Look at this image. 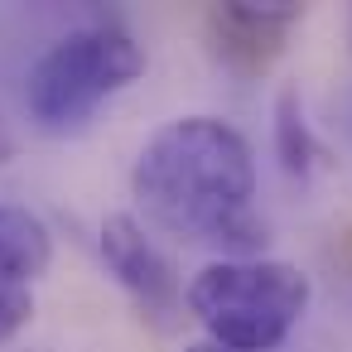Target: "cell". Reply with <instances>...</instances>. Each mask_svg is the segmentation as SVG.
Here are the masks:
<instances>
[{"label":"cell","mask_w":352,"mask_h":352,"mask_svg":"<svg viewBox=\"0 0 352 352\" xmlns=\"http://www.w3.org/2000/svg\"><path fill=\"white\" fill-rule=\"evenodd\" d=\"M131 188L145 217L179 241L232 251V261H251L265 241V227L251 208V145L217 116H179L160 126L135 155Z\"/></svg>","instance_id":"1"},{"label":"cell","mask_w":352,"mask_h":352,"mask_svg":"<svg viewBox=\"0 0 352 352\" xmlns=\"http://www.w3.org/2000/svg\"><path fill=\"white\" fill-rule=\"evenodd\" d=\"M188 314L227 352H275L309 309V275L289 261H212L188 280Z\"/></svg>","instance_id":"2"},{"label":"cell","mask_w":352,"mask_h":352,"mask_svg":"<svg viewBox=\"0 0 352 352\" xmlns=\"http://www.w3.org/2000/svg\"><path fill=\"white\" fill-rule=\"evenodd\" d=\"M140 73H145V54L126 30L116 25L73 30L30 68V87H25L30 121L44 135H78L102 111V102L126 92Z\"/></svg>","instance_id":"3"},{"label":"cell","mask_w":352,"mask_h":352,"mask_svg":"<svg viewBox=\"0 0 352 352\" xmlns=\"http://www.w3.org/2000/svg\"><path fill=\"white\" fill-rule=\"evenodd\" d=\"M102 261L116 275V285L140 304L145 318H155L160 328L174 323L184 294L174 280V265L164 261V251L150 241V232L131 217V212H111L102 222Z\"/></svg>","instance_id":"4"},{"label":"cell","mask_w":352,"mask_h":352,"mask_svg":"<svg viewBox=\"0 0 352 352\" xmlns=\"http://www.w3.org/2000/svg\"><path fill=\"white\" fill-rule=\"evenodd\" d=\"M304 6H289V0H275V6H256V0H227V6L208 10V39L212 54L241 73V78H261L280 54L289 30L299 25Z\"/></svg>","instance_id":"5"},{"label":"cell","mask_w":352,"mask_h":352,"mask_svg":"<svg viewBox=\"0 0 352 352\" xmlns=\"http://www.w3.org/2000/svg\"><path fill=\"white\" fill-rule=\"evenodd\" d=\"M54 236L30 208H0V280L30 285L49 270Z\"/></svg>","instance_id":"6"},{"label":"cell","mask_w":352,"mask_h":352,"mask_svg":"<svg viewBox=\"0 0 352 352\" xmlns=\"http://www.w3.org/2000/svg\"><path fill=\"white\" fill-rule=\"evenodd\" d=\"M275 155H280L285 174H294V179H309L318 164V140L304 121L299 92H280V102H275Z\"/></svg>","instance_id":"7"},{"label":"cell","mask_w":352,"mask_h":352,"mask_svg":"<svg viewBox=\"0 0 352 352\" xmlns=\"http://www.w3.org/2000/svg\"><path fill=\"white\" fill-rule=\"evenodd\" d=\"M30 318H34V299H30V289L15 285V280H0V342L15 338Z\"/></svg>","instance_id":"8"},{"label":"cell","mask_w":352,"mask_h":352,"mask_svg":"<svg viewBox=\"0 0 352 352\" xmlns=\"http://www.w3.org/2000/svg\"><path fill=\"white\" fill-rule=\"evenodd\" d=\"M188 352H227V347H217V342H193Z\"/></svg>","instance_id":"9"}]
</instances>
